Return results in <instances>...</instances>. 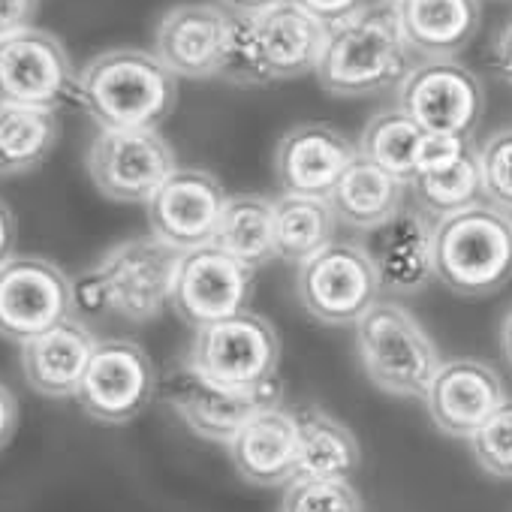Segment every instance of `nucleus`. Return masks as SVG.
Here are the masks:
<instances>
[{"instance_id":"nucleus-17","label":"nucleus","mask_w":512,"mask_h":512,"mask_svg":"<svg viewBox=\"0 0 512 512\" xmlns=\"http://www.w3.org/2000/svg\"><path fill=\"white\" fill-rule=\"evenodd\" d=\"M229 196L223 184L196 166H178L148 202L151 235L187 253L214 241Z\"/></svg>"},{"instance_id":"nucleus-15","label":"nucleus","mask_w":512,"mask_h":512,"mask_svg":"<svg viewBox=\"0 0 512 512\" xmlns=\"http://www.w3.org/2000/svg\"><path fill=\"white\" fill-rule=\"evenodd\" d=\"M166 401L181 416V422L214 443H232V437L253 419L272 407H281L284 386L269 380L256 389H226L196 377L187 365L172 371L166 380Z\"/></svg>"},{"instance_id":"nucleus-6","label":"nucleus","mask_w":512,"mask_h":512,"mask_svg":"<svg viewBox=\"0 0 512 512\" xmlns=\"http://www.w3.org/2000/svg\"><path fill=\"white\" fill-rule=\"evenodd\" d=\"M356 350L368 380L395 398H425L443 365L425 326L398 302H377L356 323Z\"/></svg>"},{"instance_id":"nucleus-14","label":"nucleus","mask_w":512,"mask_h":512,"mask_svg":"<svg viewBox=\"0 0 512 512\" xmlns=\"http://www.w3.org/2000/svg\"><path fill=\"white\" fill-rule=\"evenodd\" d=\"M175 169V151L157 130H100L88 148V175L115 202L148 205Z\"/></svg>"},{"instance_id":"nucleus-18","label":"nucleus","mask_w":512,"mask_h":512,"mask_svg":"<svg viewBox=\"0 0 512 512\" xmlns=\"http://www.w3.org/2000/svg\"><path fill=\"white\" fill-rule=\"evenodd\" d=\"M503 401L506 392L497 371L479 359H446L425 392L431 422L461 440H470Z\"/></svg>"},{"instance_id":"nucleus-5","label":"nucleus","mask_w":512,"mask_h":512,"mask_svg":"<svg viewBox=\"0 0 512 512\" xmlns=\"http://www.w3.org/2000/svg\"><path fill=\"white\" fill-rule=\"evenodd\" d=\"M434 278L455 296H494L512 281V217L470 205L434 226Z\"/></svg>"},{"instance_id":"nucleus-10","label":"nucleus","mask_w":512,"mask_h":512,"mask_svg":"<svg viewBox=\"0 0 512 512\" xmlns=\"http://www.w3.org/2000/svg\"><path fill=\"white\" fill-rule=\"evenodd\" d=\"M256 269L217 244L181 253L172 284V311L193 329L244 314L253 299Z\"/></svg>"},{"instance_id":"nucleus-1","label":"nucleus","mask_w":512,"mask_h":512,"mask_svg":"<svg viewBox=\"0 0 512 512\" xmlns=\"http://www.w3.org/2000/svg\"><path fill=\"white\" fill-rule=\"evenodd\" d=\"M410 70V46L395 4L377 0L329 28L314 76L335 97H374L398 88Z\"/></svg>"},{"instance_id":"nucleus-29","label":"nucleus","mask_w":512,"mask_h":512,"mask_svg":"<svg viewBox=\"0 0 512 512\" xmlns=\"http://www.w3.org/2000/svg\"><path fill=\"white\" fill-rule=\"evenodd\" d=\"M422 136L425 130L413 118H407L401 109H389L368 121L359 139V154L410 187L416 178V154Z\"/></svg>"},{"instance_id":"nucleus-36","label":"nucleus","mask_w":512,"mask_h":512,"mask_svg":"<svg viewBox=\"0 0 512 512\" xmlns=\"http://www.w3.org/2000/svg\"><path fill=\"white\" fill-rule=\"evenodd\" d=\"M40 0H0V40L13 37L25 28H34Z\"/></svg>"},{"instance_id":"nucleus-9","label":"nucleus","mask_w":512,"mask_h":512,"mask_svg":"<svg viewBox=\"0 0 512 512\" xmlns=\"http://www.w3.org/2000/svg\"><path fill=\"white\" fill-rule=\"evenodd\" d=\"M76 290L67 272L46 256H10L0 266V335L31 341L70 320Z\"/></svg>"},{"instance_id":"nucleus-25","label":"nucleus","mask_w":512,"mask_h":512,"mask_svg":"<svg viewBox=\"0 0 512 512\" xmlns=\"http://www.w3.org/2000/svg\"><path fill=\"white\" fill-rule=\"evenodd\" d=\"M299 425V473L317 479H350L362 464L356 434L320 407L293 410Z\"/></svg>"},{"instance_id":"nucleus-28","label":"nucleus","mask_w":512,"mask_h":512,"mask_svg":"<svg viewBox=\"0 0 512 512\" xmlns=\"http://www.w3.org/2000/svg\"><path fill=\"white\" fill-rule=\"evenodd\" d=\"M338 217L329 199L284 193L275 199V250L278 260L287 263H308L311 256L335 244Z\"/></svg>"},{"instance_id":"nucleus-23","label":"nucleus","mask_w":512,"mask_h":512,"mask_svg":"<svg viewBox=\"0 0 512 512\" xmlns=\"http://www.w3.org/2000/svg\"><path fill=\"white\" fill-rule=\"evenodd\" d=\"M401 34L410 52L425 61H443L470 46L479 31V0H398Z\"/></svg>"},{"instance_id":"nucleus-34","label":"nucleus","mask_w":512,"mask_h":512,"mask_svg":"<svg viewBox=\"0 0 512 512\" xmlns=\"http://www.w3.org/2000/svg\"><path fill=\"white\" fill-rule=\"evenodd\" d=\"M467 151H473L470 136H440V133H425L419 154H416V178L443 166H452L461 160Z\"/></svg>"},{"instance_id":"nucleus-30","label":"nucleus","mask_w":512,"mask_h":512,"mask_svg":"<svg viewBox=\"0 0 512 512\" xmlns=\"http://www.w3.org/2000/svg\"><path fill=\"white\" fill-rule=\"evenodd\" d=\"M413 193L422 205L425 214L449 217L458 214L470 205H479L482 196V169H479V151H467L461 160H455L452 166L425 172L419 178H413Z\"/></svg>"},{"instance_id":"nucleus-24","label":"nucleus","mask_w":512,"mask_h":512,"mask_svg":"<svg viewBox=\"0 0 512 512\" xmlns=\"http://www.w3.org/2000/svg\"><path fill=\"white\" fill-rule=\"evenodd\" d=\"M404 190V181L392 178L359 154L329 193V205L341 223L371 232L404 208Z\"/></svg>"},{"instance_id":"nucleus-27","label":"nucleus","mask_w":512,"mask_h":512,"mask_svg":"<svg viewBox=\"0 0 512 512\" xmlns=\"http://www.w3.org/2000/svg\"><path fill=\"white\" fill-rule=\"evenodd\" d=\"M220 250L232 253L235 260L250 269H263L278 260L275 250V202L256 193L229 196L214 241Z\"/></svg>"},{"instance_id":"nucleus-22","label":"nucleus","mask_w":512,"mask_h":512,"mask_svg":"<svg viewBox=\"0 0 512 512\" xmlns=\"http://www.w3.org/2000/svg\"><path fill=\"white\" fill-rule=\"evenodd\" d=\"M97 338L76 317L22 344V371L43 398H76Z\"/></svg>"},{"instance_id":"nucleus-39","label":"nucleus","mask_w":512,"mask_h":512,"mask_svg":"<svg viewBox=\"0 0 512 512\" xmlns=\"http://www.w3.org/2000/svg\"><path fill=\"white\" fill-rule=\"evenodd\" d=\"M16 247V217L7 202H0V266H4Z\"/></svg>"},{"instance_id":"nucleus-31","label":"nucleus","mask_w":512,"mask_h":512,"mask_svg":"<svg viewBox=\"0 0 512 512\" xmlns=\"http://www.w3.org/2000/svg\"><path fill=\"white\" fill-rule=\"evenodd\" d=\"M281 512H365V506L350 479L296 476L287 482Z\"/></svg>"},{"instance_id":"nucleus-11","label":"nucleus","mask_w":512,"mask_h":512,"mask_svg":"<svg viewBox=\"0 0 512 512\" xmlns=\"http://www.w3.org/2000/svg\"><path fill=\"white\" fill-rule=\"evenodd\" d=\"M398 109L425 133L473 136L485 112V91L479 76L452 58L422 61L398 85Z\"/></svg>"},{"instance_id":"nucleus-12","label":"nucleus","mask_w":512,"mask_h":512,"mask_svg":"<svg viewBox=\"0 0 512 512\" xmlns=\"http://www.w3.org/2000/svg\"><path fill=\"white\" fill-rule=\"evenodd\" d=\"M157 392V368L145 347L124 338L97 341L82 386L79 407L103 425L133 422Z\"/></svg>"},{"instance_id":"nucleus-21","label":"nucleus","mask_w":512,"mask_h":512,"mask_svg":"<svg viewBox=\"0 0 512 512\" xmlns=\"http://www.w3.org/2000/svg\"><path fill=\"white\" fill-rule=\"evenodd\" d=\"M229 455L241 479L250 485H287L299 473V425L293 410L272 407L253 416L229 443Z\"/></svg>"},{"instance_id":"nucleus-32","label":"nucleus","mask_w":512,"mask_h":512,"mask_svg":"<svg viewBox=\"0 0 512 512\" xmlns=\"http://www.w3.org/2000/svg\"><path fill=\"white\" fill-rule=\"evenodd\" d=\"M476 464L494 479H512V398H506L491 419L470 437Z\"/></svg>"},{"instance_id":"nucleus-42","label":"nucleus","mask_w":512,"mask_h":512,"mask_svg":"<svg viewBox=\"0 0 512 512\" xmlns=\"http://www.w3.org/2000/svg\"><path fill=\"white\" fill-rule=\"evenodd\" d=\"M383 4H398V0H383Z\"/></svg>"},{"instance_id":"nucleus-26","label":"nucleus","mask_w":512,"mask_h":512,"mask_svg":"<svg viewBox=\"0 0 512 512\" xmlns=\"http://www.w3.org/2000/svg\"><path fill=\"white\" fill-rule=\"evenodd\" d=\"M61 139V118L52 109L0 103V178L34 172Z\"/></svg>"},{"instance_id":"nucleus-40","label":"nucleus","mask_w":512,"mask_h":512,"mask_svg":"<svg viewBox=\"0 0 512 512\" xmlns=\"http://www.w3.org/2000/svg\"><path fill=\"white\" fill-rule=\"evenodd\" d=\"M220 4L235 16H247V13H260V10H269L275 4H284V0H220Z\"/></svg>"},{"instance_id":"nucleus-8","label":"nucleus","mask_w":512,"mask_h":512,"mask_svg":"<svg viewBox=\"0 0 512 512\" xmlns=\"http://www.w3.org/2000/svg\"><path fill=\"white\" fill-rule=\"evenodd\" d=\"M380 278L365 247L335 241L299 266L296 296L323 326H356L380 302Z\"/></svg>"},{"instance_id":"nucleus-19","label":"nucleus","mask_w":512,"mask_h":512,"mask_svg":"<svg viewBox=\"0 0 512 512\" xmlns=\"http://www.w3.org/2000/svg\"><path fill=\"white\" fill-rule=\"evenodd\" d=\"M359 157V145H353L332 124H299L287 130L275 148V175L284 193L320 196L329 199L341 175Z\"/></svg>"},{"instance_id":"nucleus-37","label":"nucleus","mask_w":512,"mask_h":512,"mask_svg":"<svg viewBox=\"0 0 512 512\" xmlns=\"http://www.w3.org/2000/svg\"><path fill=\"white\" fill-rule=\"evenodd\" d=\"M19 431V398L10 386L0 383V449H7Z\"/></svg>"},{"instance_id":"nucleus-33","label":"nucleus","mask_w":512,"mask_h":512,"mask_svg":"<svg viewBox=\"0 0 512 512\" xmlns=\"http://www.w3.org/2000/svg\"><path fill=\"white\" fill-rule=\"evenodd\" d=\"M479 169L488 202L512 217V127L494 133L479 148Z\"/></svg>"},{"instance_id":"nucleus-4","label":"nucleus","mask_w":512,"mask_h":512,"mask_svg":"<svg viewBox=\"0 0 512 512\" xmlns=\"http://www.w3.org/2000/svg\"><path fill=\"white\" fill-rule=\"evenodd\" d=\"M181 263V250L157 235L130 238L115 244L103 260L73 281L76 308L112 311L130 323L157 320L172 305V284Z\"/></svg>"},{"instance_id":"nucleus-7","label":"nucleus","mask_w":512,"mask_h":512,"mask_svg":"<svg viewBox=\"0 0 512 512\" xmlns=\"http://www.w3.org/2000/svg\"><path fill=\"white\" fill-rule=\"evenodd\" d=\"M278 362V329L263 314L244 311L196 329L184 365L214 386L256 389L278 377Z\"/></svg>"},{"instance_id":"nucleus-38","label":"nucleus","mask_w":512,"mask_h":512,"mask_svg":"<svg viewBox=\"0 0 512 512\" xmlns=\"http://www.w3.org/2000/svg\"><path fill=\"white\" fill-rule=\"evenodd\" d=\"M491 61H494V70L500 73V79H506L512 85V19L500 28V34L494 40Z\"/></svg>"},{"instance_id":"nucleus-13","label":"nucleus","mask_w":512,"mask_h":512,"mask_svg":"<svg viewBox=\"0 0 512 512\" xmlns=\"http://www.w3.org/2000/svg\"><path fill=\"white\" fill-rule=\"evenodd\" d=\"M79 73L64 43L40 28L0 40V103L58 112L76 100Z\"/></svg>"},{"instance_id":"nucleus-35","label":"nucleus","mask_w":512,"mask_h":512,"mask_svg":"<svg viewBox=\"0 0 512 512\" xmlns=\"http://www.w3.org/2000/svg\"><path fill=\"white\" fill-rule=\"evenodd\" d=\"M305 13H311L314 19H320L323 25H338L350 16H356L368 0H293Z\"/></svg>"},{"instance_id":"nucleus-3","label":"nucleus","mask_w":512,"mask_h":512,"mask_svg":"<svg viewBox=\"0 0 512 512\" xmlns=\"http://www.w3.org/2000/svg\"><path fill=\"white\" fill-rule=\"evenodd\" d=\"M329 25L293 0L260 13L235 16L232 52L223 79L235 85H275L317 70Z\"/></svg>"},{"instance_id":"nucleus-41","label":"nucleus","mask_w":512,"mask_h":512,"mask_svg":"<svg viewBox=\"0 0 512 512\" xmlns=\"http://www.w3.org/2000/svg\"><path fill=\"white\" fill-rule=\"evenodd\" d=\"M500 347H503V356H506V362L512 368V311L506 314V320L500 326Z\"/></svg>"},{"instance_id":"nucleus-2","label":"nucleus","mask_w":512,"mask_h":512,"mask_svg":"<svg viewBox=\"0 0 512 512\" xmlns=\"http://www.w3.org/2000/svg\"><path fill=\"white\" fill-rule=\"evenodd\" d=\"M76 103L100 130H157L178 103V79L145 49H109L85 64Z\"/></svg>"},{"instance_id":"nucleus-16","label":"nucleus","mask_w":512,"mask_h":512,"mask_svg":"<svg viewBox=\"0 0 512 512\" xmlns=\"http://www.w3.org/2000/svg\"><path fill=\"white\" fill-rule=\"evenodd\" d=\"M235 13L217 4H178L154 34V55L175 79H214L226 73Z\"/></svg>"},{"instance_id":"nucleus-20","label":"nucleus","mask_w":512,"mask_h":512,"mask_svg":"<svg viewBox=\"0 0 512 512\" xmlns=\"http://www.w3.org/2000/svg\"><path fill=\"white\" fill-rule=\"evenodd\" d=\"M365 250L386 293L416 296L434 278V226L425 211L401 208L383 226L371 229Z\"/></svg>"}]
</instances>
